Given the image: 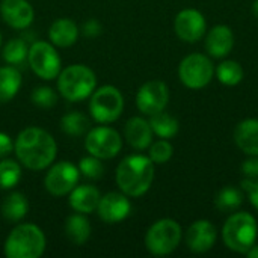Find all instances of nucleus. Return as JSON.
I'll use <instances>...</instances> for the list:
<instances>
[{
    "label": "nucleus",
    "mask_w": 258,
    "mask_h": 258,
    "mask_svg": "<svg viewBox=\"0 0 258 258\" xmlns=\"http://www.w3.org/2000/svg\"><path fill=\"white\" fill-rule=\"evenodd\" d=\"M97 86L94 71L85 65H71L57 76V88L60 95L68 101H82L88 98Z\"/></svg>",
    "instance_id": "obj_5"
},
{
    "label": "nucleus",
    "mask_w": 258,
    "mask_h": 258,
    "mask_svg": "<svg viewBox=\"0 0 258 258\" xmlns=\"http://www.w3.org/2000/svg\"><path fill=\"white\" fill-rule=\"evenodd\" d=\"M45 251V236L33 224L17 225L5 242L8 258H39Z\"/></svg>",
    "instance_id": "obj_3"
},
{
    "label": "nucleus",
    "mask_w": 258,
    "mask_h": 258,
    "mask_svg": "<svg viewBox=\"0 0 258 258\" xmlns=\"http://www.w3.org/2000/svg\"><path fill=\"white\" fill-rule=\"evenodd\" d=\"M216 228L212 225V222L206 219L195 221L186 234V245L187 248L195 254H204L210 251L216 243Z\"/></svg>",
    "instance_id": "obj_15"
},
{
    "label": "nucleus",
    "mask_w": 258,
    "mask_h": 258,
    "mask_svg": "<svg viewBox=\"0 0 258 258\" xmlns=\"http://www.w3.org/2000/svg\"><path fill=\"white\" fill-rule=\"evenodd\" d=\"M21 86V74L15 67L0 68V104L11 101Z\"/></svg>",
    "instance_id": "obj_22"
},
{
    "label": "nucleus",
    "mask_w": 258,
    "mask_h": 258,
    "mask_svg": "<svg viewBox=\"0 0 258 258\" xmlns=\"http://www.w3.org/2000/svg\"><path fill=\"white\" fill-rule=\"evenodd\" d=\"M246 255L249 258H258V245H254L249 248V251L246 252Z\"/></svg>",
    "instance_id": "obj_38"
},
{
    "label": "nucleus",
    "mask_w": 258,
    "mask_h": 258,
    "mask_svg": "<svg viewBox=\"0 0 258 258\" xmlns=\"http://www.w3.org/2000/svg\"><path fill=\"white\" fill-rule=\"evenodd\" d=\"M206 18L197 9H183L178 12L174 21V30L177 36L184 42H197L206 33Z\"/></svg>",
    "instance_id": "obj_13"
},
{
    "label": "nucleus",
    "mask_w": 258,
    "mask_h": 258,
    "mask_svg": "<svg viewBox=\"0 0 258 258\" xmlns=\"http://www.w3.org/2000/svg\"><path fill=\"white\" fill-rule=\"evenodd\" d=\"M27 62L33 73L44 80H53L60 73V57L56 48L45 41H36L29 47Z\"/></svg>",
    "instance_id": "obj_9"
},
{
    "label": "nucleus",
    "mask_w": 258,
    "mask_h": 258,
    "mask_svg": "<svg viewBox=\"0 0 258 258\" xmlns=\"http://www.w3.org/2000/svg\"><path fill=\"white\" fill-rule=\"evenodd\" d=\"M169 101L168 86L160 80H150L141 86L136 95L138 109L145 115H154L157 112L165 110Z\"/></svg>",
    "instance_id": "obj_12"
},
{
    "label": "nucleus",
    "mask_w": 258,
    "mask_h": 258,
    "mask_svg": "<svg viewBox=\"0 0 258 258\" xmlns=\"http://www.w3.org/2000/svg\"><path fill=\"white\" fill-rule=\"evenodd\" d=\"M242 172L246 178H258V156H249L242 163Z\"/></svg>",
    "instance_id": "obj_35"
},
{
    "label": "nucleus",
    "mask_w": 258,
    "mask_h": 258,
    "mask_svg": "<svg viewBox=\"0 0 258 258\" xmlns=\"http://www.w3.org/2000/svg\"><path fill=\"white\" fill-rule=\"evenodd\" d=\"M0 12L5 23L14 29H26L32 24L35 12L27 0H3Z\"/></svg>",
    "instance_id": "obj_16"
},
{
    "label": "nucleus",
    "mask_w": 258,
    "mask_h": 258,
    "mask_svg": "<svg viewBox=\"0 0 258 258\" xmlns=\"http://www.w3.org/2000/svg\"><path fill=\"white\" fill-rule=\"evenodd\" d=\"M252 11H254L255 17H258V0H255V2H254V5H252Z\"/></svg>",
    "instance_id": "obj_39"
},
{
    "label": "nucleus",
    "mask_w": 258,
    "mask_h": 258,
    "mask_svg": "<svg viewBox=\"0 0 258 258\" xmlns=\"http://www.w3.org/2000/svg\"><path fill=\"white\" fill-rule=\"evenodd\" d=\"M29 210L27 198L20 192L9 194L2 204V215L9 222H20Z\"/></svg>",
    "instance_id": "obj_23"
},
{
    "label": "nucleus",
    "mask_w": 258,
    "mask_h": 258,
    "mask_svg": "<svg viewBox=\"0 0 258 258\" xmlns=\"http://www.w3.org/2000/svg\"><path fill=\"white\" fill-rule=\"evenodd\" d=\"M80 171L70 162H59L53 165L44 178V186L47 192L53 197H63L70 194L77 181Z\"/></svg>",
    "instance_id": "obj_11"
},
{
    "label": "nucleus",
    "mask_w": 258,
    "mask_h": 258,
    "mask_svg": "<svg viewBox=\"0 0 258 258\" xmlns=\"http://www.w3.org/2000/svg\"><path fill=\"white\" fill-rule=\"evenodd\" d=\"M29 47L24 39L15 38L11 39L3 47V59L12 67H23L27 62Z\"/></svg>",
    "instance_id": "obj_28"
},
{
    "label": "nucleus",
    "mask_w": 258,
    "mask_h": 258,
    "mask_svg": "<svg viewBox=\"0 0 258 258\" xmlns=\"http://www.w3.org/2000/svg\"><path fill=\"white\" fill-rule=\"evenodd\" d=\"M216 77L225 86H236L243 79V68L236 60H224L216 68Z\"/></svg>",
    "instance_id": "obj_29"
},
{
    "label": "nucleus",
    "mask_w": 258,
    "mask_h": 258,
    "mask_svg": "<svg viewBox=\"0 0 258 258\" xmlns=\"http://www.w3.org/2000/svg\"><path fill=\"white\" fill-rule=\"evenodd\" d=\"M215 74V67L206 54L194 53L186 56L180 67H178V76L181 83L189 89H203L206 88Z\"/></svg>",
    "instance_id": "obj_8"
},
{
    "label": "nucleus",
    "mask_w": 258,
    "mask_h": 258,
    "mask_svg": "<svg viewBox=\"0 0 258 258\" xmlns=\"http://www.w3.org/2000/svg\"><path fill=\"white\" fill-rule=\"evenodd\" d=\"M91 127V121L82 112H68L60 119V128L68 136H82Z\"/></svg>",
    "instance_id": "obj_27"
},
{
    "label": "nucleus",
    "mask_w": 258,
    "mask_h": 258,
    "mask_svg": "<svg viewBox=\"0 0 258 258\" xmlns=\"http://www.w3.org/2000/svg\"><path fill=\"white\" fill-rule=\"evenodd\" d=\"M14 151L18 160L32 171L48 168L56 159L57 147L50 133L38 127H27L15 139Z\"/></svg>",
    "instance_id": "obj_1"
},
{
    "label": "nucleus",
    "mask_w": 258,
    "mask_h": 258,
    "mask_svg": "<svg viewBox=\"0 0 258 258\" xmlns=\"http://www.w3.org/2000/svg\"><path fill=\"white\" fill-rule=\"evenodd\" d=\"M85 147L91 156L106 160L115 157L121 151L122 141L116 130L110 127H95L86 135Z\"/></svg>",
    "instance_id": "obj_10"
},
{
    "label": "nucleus",
    "mask_w": 258,
    "mask_h": 258,
    "mask_svg": "<svg viewBox=\"0 0 258 258\" xmlns=\"http://www.w3.org/2000/svg\"><path fill=\"white\" fill-rule=\"evenodd\" d=\"M150 125L153 133L157 135L160 139H171L178 133V121L165 110L151 115Z\"/></svg>",
    "instance_id": "obj_25"
},
{
    "label": "nucleus",
    "mask_w": 258,
    "mask_h": 258,
    "mask_svg": "<svg viewBox=\"0 0 258 258\" xmlns=\"http://www.w3.org/2000/svg\"><path fill=\"white\" fill-rule=\"evenodd\" d=\"M172 145L168 142V139H160L154 144L150 145V159L153 160V163L162 165L169 162V159L172 157Z\"/></svg>",
    "instance_id": "obj_33"
},
{
    "label": "nucleus",
    "mask_w": 258,
    "mask_h": 258,
    "mask_svg": "<svg viewBox=\"0 0 258 258\" xmlns=\"http://www.w3.org/2000/svg\"><path fill=\"white\" fill-rule=\"evenodd\" d=\"M12 150H14L12 139L6 133H2L0 132V157H5V156L11 154Z\"/></svg>",
    "instance_id": "obj_37"
},
{
    "label": "nucleus",
    "mask_w": 258,
    "mask_h": 258,
    "mask_svg": "<svg viewBox=\"0 0 258 258\" xmlns=\"http://www.w3.org/2000/svg\"><path fill=\"white\" fill-rule=\"evenodd\" d=\"M21 180V168L14 160L0 162V189H12Z\"/></svg>",
    "instance_id": "obj_30"
},
{
    "label": "nucleus",
    "mask_w": 258,
    "mask_h": 258,
    "mask_svg": "<svg viewBox=\"0 0 258 258\" xmlns=\"http://www.w3.org/2000/svg\"><path fill=\"white\" fill-rule=\"evenodd\" d=\"M0 44H2V35H0Z\"/></svg>",
    "instance_id": "obj_40"
},
{
    "label": "nucleus",
    "mask_w": 258,
    "mask_h": 258,
    "mask_svg": "<svg viewBox=\"0 0 258 258\" xmlns=\"http://www.w3.org/2000/svg\"><path fill=\"white\" fill-rule=\"evenodd\" d=\"M30 98H32V103L41 109H50L57 103V94L48 86H39L33 89Z\"/></svg>",
    "instance_id": "obj_32"
},
{
    "label": "nucleus",
    "mask_w": 258,
    "mask_h": 258,
    "mask_svg": "<svg viewBox=\"0 0 258 258\" xmlns=\"http://www.w3.org/2000/svg\"><path fill=\"white\" fill-rule=\"evenodd\" d=\"M79 171L80 174H83L86 178L91 180H98L103 177L104 174V166L101 163V159L95 157V156H89V157H83L79 163Z\"/></svg>",
    "instance_id": "obj_31"
},
{
    "label": "nucleus",
    "mask_w": 258,
    "mask_h": 258,
    "mask_svg": "<svg viewBox=\"0 0 258 258\" xmlns=\"http://www.w3.org/2000/svg\"><path fill=\"white\" fill-rule=\"evenodd\" d=\"M100 192L97 187L89 186V184H83V186H76L71 192H70V206L79 212V213H92L94 210H97L98 201H100Z\"/></svg>",
    "instance_id": "obj_20"
},
{
    "label": "nucleus",
    "mask_w": 258,
    "mask_h": 258,
    "mask_svg": "<svg viewBox=\"0 0 258 258\" xmlns=\"http://www.w3.org/2000/svg\"><path fill=\"white\" fill-rule=\"evenodd\" d=\"M242 203H243L242 190L237 187H233V186H227V187L221 189L215 198V206L222 213H233V212L239 210Z\"/></svg>",
    "instance_id": "obj_26"
},
{
    "label": "nucleus",
    "mask_w": 258,
    "mask_h": 258,
    "mask_svg": "<svg viewBox=\"0 0 258 258\" xmlns=\"http://www.w3.org/2000/svg\"><path fill=\"white\" fill-rule=\"evenodd\" d=\"M124 109V98L119 89L112 85L101 86L92 92L89 101L91 116L100 124H109L116 121Z\"/></svg>",
    "instance_id": "obj_7"
},
{
    "label": "nucleus",
    "mask_w": 258,
    "mask_h": 258,
    "mask_svg": "<svg viewBox=\"0 0 258 258\" xmlns=\"http://www.w3.org/2000/svg\"><path fill=\"white\" fill-rule=\"evenodd\" d=\"M234 47V33L225 24L215 26L206 38V50L213 57H225Z\"/></svg>",
    "instance_id": "obj_17"
},
{
    "label": "nucleus",
    "mask_w": 258,
    "mask_h": 258,
    "mask_svg": "<svg viewBox=\"0 0 258 258\" xmlns=\"http://www.w3.org/2000/svg\"><path fill=\"white\" fill-rule=\"evenodd\" d=\"M242 187L248 192L252 206L258 210V178H245L242 181Z\"/></svg>",
    "instance_id": "obj_34"
},
{
    "label": "nucleus",
    "mask_w": 258,
    "mask_h": 258,
    "mask_svg": "<svg viewBox=\"0 0 258 258\" xmlns=\"http://www.w3.org/2000/svg\"><path fill=\"white\" fill-rule=\"evenodd\" d=\"M153 130L150 125V121H145L144 118L133 116L127 121L124 128V136L130 147L135 150H147L151 145L153 141Z\"/></svg>",
    "instance_id": "obj_18"
},
{
    "label": "nucleus",
    "mask_w": 258,
    "mask_h": 258,
    "mask_svg": "<svg viewBox=\"0 0 258 258\" xmlns=\"http://www.w3.org/2000/svg\"><path fill=\"white\" fill-rule=\"evenodd\" d=\"M65 234L74 245H83L91 236V224L82 215H71L65 222Z\"/></svg>",
    "instance_id": "obj_24"
},
{
    "label": "nucleus",
    "mask_w": 258,
    "mask_h": 258,
    "mask_svg": "<svg viewBox=\"0 0 258 258\" xmlns=\"http://www.w3.org/2000/svg\"><path fill=\"white\" fill-rule=\"evenodd\" d=\"M50 41L57 47H70L79 38V27L70 18L56 20L48 29Z\"/></svg>",
    "instance_id": "obj_21"
},
{
    "label": "nucleus",
    "mask_w": 258,
    "mask_h": 258,
    "mask_svg": "<svg viewBox=\"0 0 258 258\" xmlns=\"http://www.w3.org/2000/svg\"><path fill=\"white\" fill-rule=\"evenodd\" d=\"M258 236V224L255 218L246 212H236L228 218L222 228V239L228 249L246 254L255 245Z\"/></svg>",
    "instance_id": "obj_4"
},
{
    "label": "nucleus",
    "mask_w": 258,
    "mask_h": 258,
    "mask_svg": "<svg viewBox=\"0 0 258 258\" xmlns=\"http://www.w3.org/2000/svg\"><path fill=\"white\" fill-rule=\"evenodd\" d=\"M154 180V163L142 154L125 157L116 168V184L127 197H142Z\"/></svg>",
    "instance_id": "obj_2"
},
{
    "label": "nucleus",
    "mask_w": 258,
    "mask_h": 258,
    "mask_svg": "<svg viewBox=\"0 0 258 258\" xmlns=\"http://www.w3.org/2000/svg\"><path fill=\"white\" fill-rule=\"evenodd\" d=\"M183 231L177 221L165 218L154 222L145 236V246L153 255H168L180 245Z\"/></svg>",
    "instance_id": "obj_6"
},
{
    "label": "nucleus",
    "mask_w": 258,
    "mask_h": 258,
    "mask_svg": "<svg viewBox=\"0 0 258 258\" xmlns=\"http://www.w3.org/2000/svg\"><path fill=\"white\" fill-rule=\"evenodd\" d=\"M236 145L248 156H258V119H245L234 130Z\"/></svg>",
    "instance_id": "obj_19"
},
{
    "label": "nucleus",
    "mask_w": 258,
    "mask_h": 258,
    "mask_svg": "<svg viewBox=\"0 0 258 258\" xmlns=\"http://www.w3.org/2000/svg\"><path fill=\"white\" fill-rule=\"evenodd\" d=\"M97 212L101 221H104L106 224H118L130 215L132 204L125 194L110 192L100 198Z\"/></svg>",
    "instance_id": "obj_14"
},
{
    "label": "nucleus",
    "mask_w": 258,
    "mask_h": 258,
    "mask_svg": "<svg viewBox=\"0 0 258 258\" xmlns=\"http://www.w3.org/2000/svg\"><path fill=\"white\" fill-rule=\"evenodd\" d=\"M101 33V24L97 20H89L83 24V35L94 38Z\"/></svg>",
    "instance_id": "obj_36"
}]
</instances>
